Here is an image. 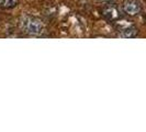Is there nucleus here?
Returning <instances> with one entry per match:
<instances>
[{
    "instance_id": "nucleus-4",
    "label": "nucleus",
    "mask_w": 146,
    "mask_h": 132,
    "mask_svg": "<svg viewBox=\"0 0 146 132\" xmlns=\"http://www.w3.org/2000/svg\"><path fill=\"white\" fill-rule=\"evenodd\" d=\"M102 15L109 21H117V19L120 18V15H119V10L114 6L110 5V6H107L102 9Z\"/></svg>"
},
{
    "instance_id": "nucleus-3",
    "label": "nucleus",
    "mask_w": 146,
    "mask_h": 132,
    "mask_svg": "<svg viewBox=\"0 0 146 132\" xmlns=\"http://www.w3.org/2000/svg\"><path fill=\"white\" fill-rule=\"evenodd\" d=\"M121 8L125 15H130V17L139 15L142 11V5L137 0H124L122 2Z\"/></svg>"
},
{
    "instance_id": "nucleus-5",
    "label": "nucleus",
    "mask_w": 146,
    "mask_h": 132,
    "mask_svg": "<svg viewBox=\"0 0 146 132\" xmlns=\"http://www.w3.org/2000/svg\"><path fill=\"white\" fill-rule=\"evenodd\" d=\"M19 0H0L1 9H13L18 6Z\"/></svg>"
},
{
    "instance_id": "nucleus-1",
    "label": "nucleus",
    "mask_w": 146,
    "mask_h": 132,
    "mask_svg": "<svg viewBox=\"0 0 146 132\" xmlns=\"http://www.w3.org/2000/svg\"><path fill=\"white\" fill-rule=\"evenodd\" d=\"M19 23L23 32H25L27 34H30V35H40L44 32L43 21L34 15H22Z\"/></svg>"
},
{
    "instance_id": "nucleus-6",
    "label": "nucleus",
    "mask_w": 146,
    "mask_h": 132,
    "mask_svg": "<svg viewBox=\"0 0 146 132\" xmlns=\"http://www.w3.org/2000/svg\"><path fill=\"white\" fill-rule=\"evenodd\" d=\"M100 2H102V3H108V5H110V3H112L114 0H99Z\"/></svg>"
},
{
    "instance_id": "nucleus-2",
    "label": "nucleus",
    "mask_w": 146,
    "mask_h": 132,
    "mask_svg": "<svg viewBox=\"0 0 146 132\" xmlns=\"http://www.w3.org/2000/svg\"><path fill=\"white\" fill-rule=\"evenodd\" d=\"M117 31L119 35L124 39L135 37L139 33V29L131 21H117Z\"/></svg>"
}]
</instances>
